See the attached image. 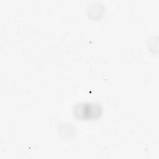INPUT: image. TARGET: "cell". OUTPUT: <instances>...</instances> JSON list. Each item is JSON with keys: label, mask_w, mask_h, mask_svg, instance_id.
Masks as SVG:
<instances>
[{"label": "cell", "mask_w": 159, "mask_h": 159, "mask_svg": "<svg viewBox=\"0 0 159 159\" xmlns=\"http://www.w3.org/2000/svg\"><path fill=\"white\" fill-rule=\"evenodd\" d=\"M102 112L101 106L95 103H79L75 106L73 114L79 119H89L98 117Z\"/></svg>", "instance_id": "cell-1"}]
</instances>
